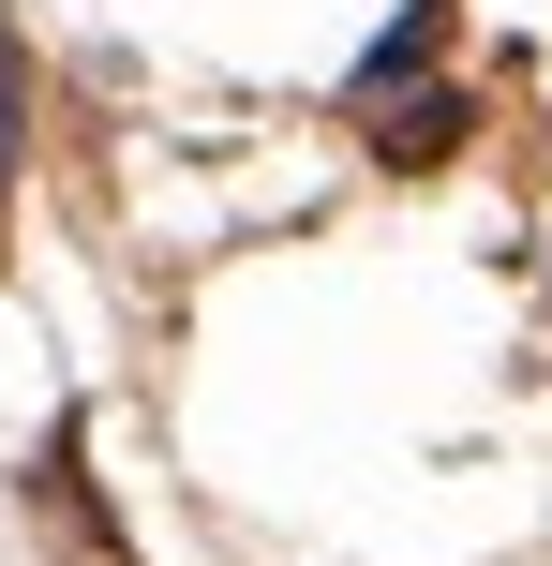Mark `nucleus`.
<instances>
[{
	"instance_id": "f257e3e1",
	"label": "nucleus",
	"mask_w": 552,
	"mask_h": 566,
	"mask_svg": "<svg viewBox=\"0 0 552 566\" xmlns=\"http://www.w3.org/2000/svg\"><path fill=\"white\" fill-rule=\"evenodd\" d=\"M15 105H30V90H15V45H0V165H15Z\"/></svg>"
}]
</instances>
